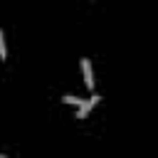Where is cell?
I'll list each match as a JSON object with an SVG mask.
<instances>
[{"label":"cell","instance_id":"2","mask_svg":"<svg viewBox=\"0 0 158 158\" xmlns=\"http://www.w3.org/2000/svg\"><path fill=\"white\" fill-rule=\"evenodd\" d=\"M81 72H84V81H86V86L94 89V74H91V64H89V59H81Z\"/></svg>","mask_w":158,"mask_h":158},{"label":"cell","instance_id":"5","mask_svg":"<svg viewBox=\"0 0 158 158\" xmlns=\"http://www.w3.org/2000/svg\"><path fill=\"white\" fill-rule=\"evenodd\" d=\"M0 158H7V156H2V153H0Z\"/></svg>","mask_w":158,"mask_h":158},{"label":"cell","instance_id":"3","mask_svg":"<svg viewBox=\"0 0 158 158\" xmlns=\"http://www.w3.org/2000/svg\"><path fill=\"white\" fill-rule=\"evenodd\" d=\"M62 101H67V104H77V106H81V104H84L86 99H79V96H69V94H67V96H62Z\"/></svg>","mask_w":158,"mask_h":158},{"label":"cell","instance_id":"4","mask_svg":"<svg viewBox=\"0 0 158 158\" xmlns=\"http://www.w3.org/2000/svg\"><path fill=\"white\" fill-rule=\"evenodd\" d=\"M7 57V49H5V35H2V30H0V59H5Z\"/></svg>","mask_w":158,"mask_h":158},{"label":"cell","instance_id":"1","mask_svg":"<svg viewBox=\"0 0 158 158\" xmlns=\"http://www.w3.org/2000/svg\"><path fill=\"white\" fill-rule=\"evenodd\" d=\"M99 99H101V96H96V94H94L91 99H86V101L79 106V111H77V118H84V116L91 111V106H94V104H99Z\"/></svg>","mask_w":158,"mask_h":158}]
</instances>
